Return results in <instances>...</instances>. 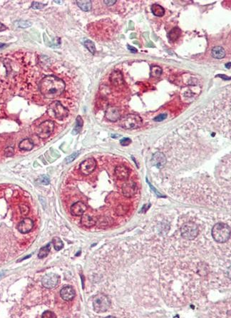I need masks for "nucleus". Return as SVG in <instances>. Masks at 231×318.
I'll list each match as a JSON object with an SVG mask.
<instances>
[{
  "mask_svg": "<svg viewBox=\"0 0 231 318\" xmlns=\"http://www.w3.org/2000/svg\"><path fill=\"white\" fill-rule=\"evenodd\" d=\"M64 81L53 75L46 76L41 80L39 91L46 98H55L61 96L65 89Z\"/></svg>",
  "mask_w": 231,
  "mask_h": 318,
  "instance_id": "obj_1",
  "label": "nucleus"
},
{
  "mask_svg": "<svg viewBox=\"0 0 231 318\" xmlns=\"http://www.w3.org/2000/svg\"><path fill=\"white\" fill-rule=\"evenodd\" d=\"M212 236L218 243H226L230 238V226L226 223H217L212 229Z\"/></svg>",
  "mask_w": 231,
  "mask_h": 318,
  "instance_id": "obj_2",
  "label": "nucleus"
},
{
  "mask_svg": "<svg viewBox=\"0 0 231 318\" xmlns=\"http://www.w3.org/2000/svg\"><path fill=\"white\" fill-rule=\"evenodd\" d=\"M48 114L52 118L59 120H63L69 115V110L64 107L61 102L54 101L51 103L47 109Z\"/></svg>",
  "mask_w": 231,
  "mask_h": 318,
  "instance_id": "obj_3",
  "label": "nucleus"
},
{
  "mask_svg": "<svg viewBox=\"0 0 231 318\" xmlns=\"http://www.w3.org/2000/svg\"><path fill=\"white\" fill-rule=\"evenodd\" d=\"M142 118L138 114H128L121 118L120 126L124 129L131 130L139 128L142 125Z\"/></svg>",
  "mask_w": 231,
  "mask_h": 318,
  "instance_id": "obj_4",
  "label": "nucleus"
},
{
  "mask_svg": "<svg viewBox=\"0 0 231 318\" xmlns=\"http://www.w3.org/2000/svg\"><path fill=\"white\" fill-rule=\"evenodd\" d=\"M111 307V301L104 294H98L93 300V307L96 313H101L107 311Z\"/></svg>",
  "mask_w": 231,
  "mask_h": 318,
  "instance_id": "obj_5",
  "label": "nucleus"
},
{
  "mask_svg": "<svg viewBox=\"0 0 231 318\" xmlns=\"http://www.w3.org/2000/svg\"><path fill=\"white\" fill-rule=\"evenodd\" d=\"M199 230L195 223L189 222L185 223L181 227V235L185 240H193L198 235Z\"/></svg>",
  "mask_w": 231,
  "mask_h": 318,
  "instance_id": "obj_6",
  "label": "nucleus"
},
{
  "mask_svg": "<svg viewBox=\"0 0 231 318\" xmlns=\"http://www.w3.org/2000/svg\"><path fill=\"white\" fill-rule=\"evenodd\" d=\"M55 124L54 122L52 120H46L42 123L39 126H38L37 131H36V134L39 138L42 139L47 138L49 137L53 131L54 130Z\"/></svg>",
  "mask_w": 231,
  "mask_h": 318,
  "instance_id": "obj_7",
  "label": "nucleus"
},
{
  "mask_svg": "<svg viewBox=\"0 0 231 318\" xmlns=\"http://www.w3.org/2000/svg\"><path fill=\"white\" fill-rule=\"evenodd\" d=\"M97 168V161L93 158L86 159L80 164V171L83 175H89Z\"/></svg>",
  "mask_w": 231,
  "mask_h": 318,
  "instance_id": "obj_8",
  "label": "nucleus"
},
{
  "mask_svg": "<svg viewBox=\"0 0 231 318\" xmlns=\"http://www.w3.org/2000/svg\"><path fill=\"white\" fill-rule=\"evenodd\" d=\"M59 276L54 273L46 275L42 279V284L44 288L48 289L54 288L59 284Z\"/></svg>",
  "mask_w": 231,
  "mask_h": 318,
  "instance_id": "obj_9",
  "label": "nucleus"
},
{
  "mask_svg": "<svg viewBox=\"0 0 231 318\" xmlns=\"http://www.w3.org/2000/svg\"><path fill=\"white\" fill-rule=\"evenodd\" d=\"M138 191V186L134 181L126 182L122 186V193L126 198H131Z\"/></svg>",
  "mask_w": 231,
  "mask_h": 318,
  "instance_id": "obj_10",
  "label": "nucleus"
},
{
  "mask_svg": "<svg viewBox=\"0 0 231 318\" xmlns=\"http://www.w3.org/2000/svg\"><path fill=\"white\" fill-rule=\"evenodd\" d=\"M105 116L106 119L110 121H117L121 118V112L119 108L115 107V106L109 107L106 111Z\"/></svg>",
  "mask_w": 231,
  "mask_h": 318,
  "instance_id": "obj_11",
  "label": "nucleus"
},
{
  "mask_svg": "<svg viewBox=\"0 0 231 318\" xmlns=\"http://www.w3.org/2000/svg\"><path fill=\"white\" fill-rule=\"evenodd\" d=\"M115 176L118 180H126L128 179L129 176V170L126 166L124 165L117 166L114 170Z\"/></svg>",
  "mask_w": 231,
  "mask_h": 318,
  "instance_id": "obj_12",
  "label": "nucleus"
},
{
  "mask_svg": "<svg viewBox=\"0 0 231 318\" xmlns=\"http://www.w3.org/2000/svg\"><path fill=\"white\" fill-rule=\"evenodd\" d=\"M34 227V222L32 219L28 218H24V220H22L21 222L19 223L18 225V231H19L21 233H27L29 232L32 231V228Z\"/></svg>",
  "mask_w": 231,
  "mask_h": 318,
  "instance_id": "obj_13",
  "label": "nucleus"
},
{
  "mask_svg": "<svg viewBox=\"0 0 231 318\" xmlns=\"http://www.w3.org/2000/svg\"><path fill=\"white\" fill-rule=\"evenodd\" d=\"M87 209V206L83 202L78 201L71 207V213L74 216H81L85 213Z\"/></svg>",
  "mask_w": 231,
  "mask_h": 318,
  "instance_id": "obj_14",
  "label": "nucleus"
},
{
  "mask_svg": "<svg viewBox=\"0 0 231 318\" xmlns=\"http://www.w3.org/2000/svg\"><path fill=\"white\" fill-rule=\"evenodd\" d=\"M152 164L154 166H156L158 169H162L165 165L166 163V159L164 154L162 153L158 152L156 153L153 156L152 158Z\"/></svg>",
  "mask_w": 231,
  "mask_h": 318,
  "instance_id": "obj_15",
  "label": "nucleus"
},
{
  "mask_svg": "<svg viewBox=\"0 0 231 318\" xmlns=\"http://www.w3.org/2000/svg\"><path fill=\"white\" fill-rule=\"evenodd\" d=\"M75 290L71 286H66L63 288L61 290L60 295L64 300L65 301H70L74 298L75 297Z\"/></svg>",
  "mask_w": 231,
  "mask_h": 318,
  "instance_id": "obj_16",
  "label": "nucleus"
},
{
  "mask_svg": "<svg viewBox=\"0 0 231 318\" xmlns=\"http://www.w3.org/2000/svg\"><path fill=\"white\" fill-rule=\"evenodd\" d=\"M110 81L115 87H119L124 84V78L119 71H114L110 75Z\"/></svg>",
  "mask_w": 231,
  "mask_h": 318,
  "instance_id": "obj_17",
  "label": "nucleus"
},
{
  "mask_svg": "<svg viewBox=\"0 0 231 318\" xmlns=\"http://www.w3.org/2000/svg\"><path fill=\"white\" fill-rule=\"evenodd\" d=\"M97 219L95 217L89 215H82L81 218V223L83 226L87 227H91L94 226L97 224Z\"/></svg>",
  "mask_w": 231,
  "mask_h": 318,
  "instance_id": "obj_18",
  "label": "nucleus"
},
{
  "mask_svg": "<svg viewBox=\"0 0 231 318\" xmlns=\"http://www.w3.org/2000/svg\"><path fill=\"white\" fill-rule=\"evenodd\" d=\"M19 148L22 151H31L34 148V143L30 138H25L19 143Z\"/></svg>",
  "mask_w": 231,
  "mask_h": 318,
  "instance_id": "obj_19",
  "label": "nucleus"
},
{
  "mask_svg": "<svg viewBox=\"0 0 231 318\" xmlns=\"http://www.w3.org/2000/svg\"><path fill=\"white\" fill-rule=\"evenodd\" d=\"M212 56H213L214 58L218 59H223L226 56V51H225V49L223 48L222 46H215L214 48L212 49Z\"/></svg>",
  "mask_w": 231,
  "mask_h": 318,
  "instance_id": "obj_20",
  "label": "nucleus"
},
{
  "mask_svg": "<svg viewBox=\"0 0 231 318\" xmlns=\"http://www.w3.org/2000/svg\"><path fill=\"white\" fill-rule=\"evenodd\" d=\"M181 34V30L178 27H174L173 29H171L170 32H169L168 35V39L171 41V42H175V41H176L179 38Z\"/></svg>",
  "mask_w": 231,
  "mask_h": 318,
  "instance_id": "obj_21",
  "label": "nucleus"
},
{
  "mask_svg": "<svg viewBox=\"0 0 231 318\" xmlns=\"http://www.w3.org/2000/svg\"><path fill=\"white\" fill-rule=\"evenodd\" d=\"M151 11H152L153 14L156 16H162L164 15L165 14V9L163 7H161V5H153L151 7Z\"/></svg>",
  "mask_w": 231,
  "mask_h": 318,
  "instance_id": "obj_22",
  "label": "nucleus"
},
{
  "mask_svg": "<svg viewBox=\"0 0 231 318\" xmlns=\"http://www.w3.org/2000/svg\"><path fill=\"white\" fill-rule=\"evenodd\" d=\"M76 4L84 12H89L91 9V1H76Z\"/></svg>",
  "mask_w": 231,
  "mask_h": 318,
  "instance_id": "obj_23",
  "label": "nucleus"
},
{
  "mask_svg": "<svg viewBox=\"0 0 231 318\" xmlns=\"http://www.w3.org/2000/svg\"><path fill=\"white\" fill-rule=\"evenodd\" d=\"M128 210H129V208H128V206L124 204H121L116 207L115 213L118 215H124L127 213Z\"/></svg>",
  "mask_w": 231,
  "mask_h": 318,
  "instance_id": "obj_24",
  "label": "nucleus"
},
{
  "mask_svg": "<svg viewBox=\"0 0 231 318\" xmlns=\"http://www.w3.org/2000/svg\"><path fill=\"white\" fill-rule=\"evenodd\" d=\"M50 252V243H49L44 247L42 248L39 252L38 257L39 258H44L49 255Z\"/></svg>",
  "mask_w": 231,
  "mask_h": 318,
  "instance_id": "obj_25",
  "label": "nucleus"
},
{
  "mask_svg": "<svg viewBox=\"0 0 231 318\" xmlns=\"http://www.w3.org/2000/svg\"><path fill=\"white\" fill-rule=\"evenodd\" d=\"M83 122L82 118H81V117L80 116H77L76 123L75 128H74V129H73V134H77V133L80 132L81 129V128H82V126H83Z\"/></svg>",
  "mask_w": 231,
  "mask_h": 318,
  "instance_id": "obj_26",
  "label": "nucleus"
},
{
  "mask_svg": "<svg viewBox=\"0 0 231 318\" xmlns=\"http://www.w3.org/2000/svg\"><path fill=\"white\" fill-rule=\"evenodd\" d=\"M162 74V69L158 66H155L151 69V77L153 78H158Z\"/></svg>",
  "mask_w": 231,
  "mask_h": 318,
  "instance_id": "obj_27",
  "label": "nucleus"
},
{
  "mask_svg": "<svg viewBox=\"0 0 231 318\" xmlns=\"http://www.w3.org/2000/svg\"><path fill=\"white\" fill-rule=\"evenodd\" d=\"M84 46L86 48H87L88 50L91 53V54H94L95 52H96V47H95V45H94V43H93V42H91V40H86L84 42Z\"/></svg>",
  "mask_w": 231,
  "mask_h": 318,
  "instance_id": "obj_28",
  "label": "nucleus"
},
{
  "mask_svg": "<svg viewBox=\"0 0 231 318\" xmlns=\"http://www.w3.org/2000/svg\"><path fill=\"white\" fill-rule=\"evenodd\" d=\"M52 243L54 244V248L56 250H60L61 248L64 247V243L61 241V240L59 238H54L52 240Z\"/></svg>",
  "mask_w": 231,
  "mask_h": 318,
  "instance_id": "obj_29",
  "label": "nucleus"
},
{
  "mask_svg": "<svg viewBox=\"0 0 231 318\" xmlns=\"http://www.w3.org/2000/svg\"><path fill=\"white\" fill-rule=\"evenodd\" d=\"M19 210L22 216H26V215H27L29 213V206L26 204L19 205Z\"/></svg>",
  "mask_w": 231,
  "mask_h": 318,
  "instance_id": "obj_30",
  "label": "nucleus"
},
{
  "mask_svg": "<svg viewBox=\"0 0 231 318\" xmlns=\"http://www.w3.org/2000/svg\"><path fill=\"white\" fill-rule=\"evenodd\" d=\"M14 148L11 146L6 148L5 149V156L7 157H11L14 155Z\"/></svg>",
  "mask_w": 231,
  "mask_h": 318,
  "instance_id": "obj_31",
  "label": "nucleus"
},
{
  "mask_svg": "<svg viewBox=\"0 0 231 318\" xmlns=\"http://www.w3.org/2000/svg\"><path fill=\"white\" fill-rule=\"evenodd\" d=\"M38 180L39 181L40 183L43 184V185H48V184L49 183V178L46 176H40V178H39Z\"/></svg>",
  "mask_w": 231,
  "mask_h": 318,
  "instance_id": "obj_32",
  "label": "nucleus"
},
{
  "mask_svg": "<svg viewBox=\"0 0 231 318\" xmlns=\"http://www.w3.org/2000/svg\"><path fill=\"white\" fill-rule=\"evenodd\" d=\"M17 24H18V26L21 28H27L29 27V26H30L31 25H32L31 22H28V21H24V20L18 22Z\"/></svg>",
  "mask_w": 231,
  "mask_h": 318,
  "instance_id": "obj_33",
  "label": "nucleus"
},
{
  "mask_svg": "<svg viewBox=\"0 0 231 318\" xmlns=\"http://www.w3.org/2000/svg\"><path fill=\"white\" fill-rule=\"evenodd\" d=\"M45 6H46V5H44V4H42L41 2H33L32 5V7L34 9H43Z\"/></svg>",
  "mask_w": 231,
  "mask_h": 318,
  "instance_id": "obj_34",
  "label": "nucleus"
},
{
  "mask_svg": "<svg viewBox=\"0 0 231 318\" xmlns=\"http://www.w3.org/2000/svg\"><path fill=\"white\" fill-rule=\"evenodd\" d=\"M79 154V152H75V153H72V154H71V155L67 157L66 159V163H71V162H72L73 160L76 159V158L78 156Z\"/></svg>",
  "mask_w": 231,
  "mask_h": 318,
  "instance_id": "obj_35",
  "label": "nucleus"
},
{
  "mask_svg": "<svg viewBox=\"0 0 231 318\" xmlns=\"http://www.w3.org/2000/svg\"><path fill=\"white\" fill-rule=\"evenodd\" d=\"M42 317L44 318H55L56 316L55 315V314L54 313H52V312L45 311L44 313L42 314Z\"/></svg>",
  "mask_w": 231,
  "mask_h": 318,
  "instance_id": "obj_36",
  "label": "nucleus"
},
{
  "mask_svg": "<svg viewBox=\"0 0 231 318\" xmlns=\"http://www.w3.org/2000/svg\"><path fill=\"white\" fill-rule=\"evenodd\" d=\"M166 118H167V114H165V113H163V114H161L160 115H158V116H156V118H154V121H157V122L162 121L165 120Z\"/></svg>",
  "mask_w": 231,
  "mask_h": 318,
  "instance_id": "obj_37",
  "label": "nucleus"
},
{
  "mask_svg": "<svg viewBox=\"0 0 231 318\" xmlns=\"http://www.w3.org/2000/svg\"><path fill=\"white\" fill-rule=\"evenodd\" d=\"M120 143H121V144L122 145H124V146H126V145H129L130 143H131V139L128 138H123L122 140H121Z\"/></svg>",
  "mask_w": 231,
  "mask_h": 318,
  "instance_id": "obj_38",
  "label": "nucleus"
},
{
  "mask_svg": "<svg viewBox=\"0 0 231 318\" xmlns=\"http://www.w3.org/2000/svg\"><path fill=\"white\" fill-rule=\"evenodd\" d=\"M104 3L107 6H112L116 3V1L115 0H106V1H104Z\"/></svg>",
  "mask_w": 231,
  "mask_h": 318,
  "instance_id": "obj_39",
  "label": "nucleus"
},
{
  "mask_svg": "<svg viewBox=\"0 0 231 318\" xmlns=\"http://www.w3.org/2000/svg\"><path fill=\"white\" fill-rule=\"evenodd\" d=\"M148 185L151 186V189H152V190H153V191H154L155 193H156V194L157 195V196H159V197H163V196H162V195H161V194L160 193H159L158 191H157V190L156 189V188H155L154 187H153V186L152 185H151V184L150 183V182H149V181H148Z\"/></svg>",
  "mask_w": 231,
  "mask_h": 318,
  "instance_id": "obj_40",
  "label": "nucleus"
},
{
  "mask_svg": "<svg viewBox=\"0 0 231 318\" xmlns=\"http://www.w3.org/2000/svg\"><path fill=\"white\" fill-rule=\"evenodd\" d=\"M128 50L131 51L132 53H137V52H138V50H137L136 48H134V47H133V46H129V45H128Z\"/></svg>",
  "mask_w": 231,
  "mask_h": 318,
  "instance_id": "obj_41",
  "label": "nucleus"
},
{
  "mask_svg": "<svg viewBox=\"0 0 231 318\" xmlns=\"http://www.w3.org/2000/svg\"><path fill=\"white\" fill-rule=\"evenodd\" d=\"M7 29V26H6L5 25H4L3 24H2L1 22H0V32H3V31H5Z\"/></svg>",
  "mask_w": 231,
  "mask_h": 318,
  "instance_id": "obj_42",
  "label": "nucleus"
},
{
  "mask_svg": "<svg viewBox=\"0 0 231 318\" xmlns=\"http://www.w3.org/2000/svg\"><path fill=\"white\" fill-rule=\"evenodd\" d=\"M221 77V78H223V79H225V80H230V77H226V76H225V75H218V76H216V77Z\"/></svg>",
  "mask_w": 231,
  "mask_h": 318,
  "instance_id": "obj_43",
  "label": "nucleus"
},
{
  "mask_svg": "<svg viewBox=\"0 0 231 318\" xmlns=\"http://www.w3.org/2000/svg\"><path fill=\"white\" fill-rule=\"evenodd\" d=\"M6 46V44H2V43H0V49H2L4 48V47Z\"/></svg>",
  "mask_w": 231,
  "mask_h": 318,
  "instance_id": "obj_44",
  "label": "nucleus"
},
{
  "mask_svg": "<svg viewBox=\"0 0 231 318\" xmlns=\"http://www.w3.org/2000/svg\"><path fill=\"white\" fill-rule=\"evenodd\" d=\"M226 68L230 69V62H229L228 63H226Z\"/></svg>",
  "mask_w": 231,
  "mask_h": 318,
  "instance_id": "obj_45",
  "label": "nucleus"
},
{
  "mask_svg": "<svg viewBox=\"0 0 231 318\" xmlns=\"http://www.w3.org/2000/svg\"><path fill=\"white\" fill-rule=\"evenodd\" d=\"M55 3H58V4H61L63 2H58V1H54Z\"/></svg>",
  "mask_w": 231,
  "mask_h": 318,
  "instance_id": "obj_46",
  "label": "nucleus"
},
{
  "mask_svg": "<svg viewBox=\"0 0 231 318\" xmlns=\"http://www.w3.org/2000/svg\"><path fill=\"white\" fill-rule=\"evenodd\" d=\"M3 275V273H2V272H0V278H2V276Z\"/></svg>",
  "mask_w": 231,
  "mask_h": 318,
  "instance_id": "obj_47",
  "label": "nucleus"
}]
</instances>
